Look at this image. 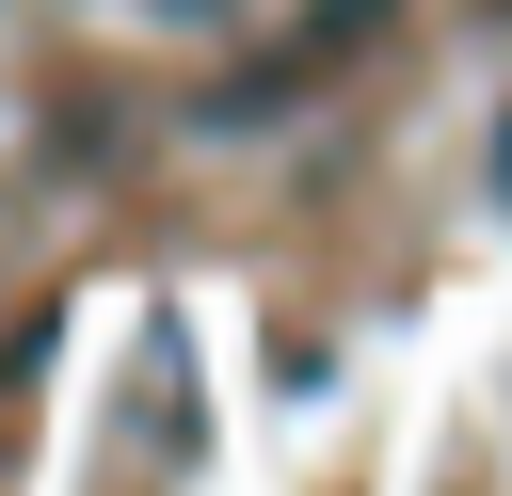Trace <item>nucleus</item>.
Instances as JSON below:
<instances>
[{"label": "nucleus", "instance_id": "obj_1", "mask_svg": "<svg viewBox=\"0 0 512 496\" xmlns=\"http://www.w3.org/2000/svg\"><path fill=\"white\" fill-rule=\"evenodd\" d=\"M496 192H512V128H496Z\"/></svg>", "mask_w": 512, "mask_h": 496}]
</instances>
